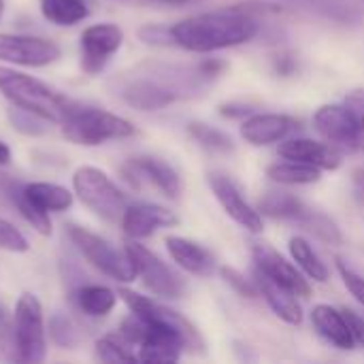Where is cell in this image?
Returning a JSON list of instances; mask_svg holds the SVG:
<instances>
[{"label":"cell","instance_id":"1","mask_svg":"<svg viewBox=\"0 0 364 364\" xmlns=\"http://www.w3.org/2000/svg\"><path fill=\"white\" fill-rule=\"evenodd\" d=\"M211 79L200 64H164L143 62L130 70H124L113 81V90L122 102L136 111H162L181 98L196 94L198 87Z\"/></svg>","mask_w":364,"mask_h":364},{"label":"cell","instance_id":"2","mask_svg":"<svg viewBox=\"0 0 364 364\" xmlns=\"http://www.w3.org/2000/svg\"><path fill=\"white\" fill-rule=\"evenodd\" d=\"M260 32L258 15L247 4L205 11L171 23L173 45L190 53H215L250 43Z\"/></svg>","mask_w":364,"mask_h":364},{"label":"cell","instance_id":"3","mask_svg":"<svg viewBox=\"0 0 364 364\" xmlns=\"http://www.w3.org/2000/svg\"><path fill=\"white\" fill-rule=\"evenodd\" d=\"M0 94L11 107L30 111L49 124H62L79 105L41 79L15 70L13 66H0Z\"/></svg>","mask_w":364,"mask_h":364},{"label":"cell","instance_id":"4","mask_svg":"<svg viewBox=\"0 0 364 364\" xmlns=\"http://www.w3.org/2000/svg\"><path fill=\"white\" fill-rule=\"evenodd\" d=\"M62 136L79 147H98L109 141L130 139L136 128L130 119L98 107L77 105L60 124Z\"/></svg>","mask_w":364,"mask_h":364},{"label":"cell","instance_id":"5","mask_svg":"<svg viewBox=\"0 0 364 364\" xmlns=\"http://www.w3.org/2000/svg\"><path fill=\"white\" fill-rule=\"evenodd\" d=\"M73 192L83 207L109 224H119L130 205L117 183L96 166H79L73 173Z\"/></svg>","mask_w":364,"mask_h":364},{"label":"cell","instance_id":"6","mask_svg":"<svg viewBox=\"0 0 364 364\" xmlns=\"http://www.w3.org/2000/svg\"><path fill=\"white\" fill-rule=\"evenodd\" d=\"M11 350L17 363L38 364L47 358L45 314L38 296L32 292H23L15 303Z\"/></svg>","mask_w":364,"mask_h":364},{"label":"cell","instance_id":"7","mask_svg":"<svg viewBox=\"0 0 364 364\" xmlns=\"http://www.w3.org/2000/svg\"><path fill=\"white\" fill-rule=\"evenodd\" d=\"M66 232H68V239L75 245V250L81 254V258L90 267H94L98 273H102L109 279L119 282V284H132L136 279V271H134V264H132L126 247L117 250L105 237L87 230L83 226H77V224H68Z\"/></svg>","mask_w":364,"mask_h":364},{"label":"cell","instance_id":"8","mask_svg":"<svg viewBox=\"0 0 364 364\" xmlns=\"http://www.w3.org/2000/svg\"><path fill=\"white\" fill-rule=\"evenodd\" d=\"M258 211L267 218L282 220V222H294L307 232H314L324 243H335L341 237L339 226L335 220H331L326 213L309 207L305 200H301L294 194L288 192H269L260 198Z\"/></svg>","mask_w":364,"mask_h":364},{"label":"cell","instance_id":"9","mask_svg":"<svg viewBox=\"0 0 364 364\" xmlns=\"http://www.w3.org/2000/svg\"><path fill=\"white\" fill-rule=\"evenodd\" d=\"M124 247L134 264L136 279L143 284V288L151 296L164 299V301H175L186 294V290H188L186 279L171 264H166L158 254H154L141 241H132V239H128Z\"/></svg>","mask_w":364,"mask_h":364},{"label":"cell","instance_id":"10","mask_svg":"<svg viewBox=\"0 0 364 364\" xmlns=\"http://www.w3.org/2000/svg\"><path fill=\"white\" fill-rule=\"evenodd\" d=\"M62 58V47L45 36L0 32V62L6 66L45 68Z\"/></svg>","mask_w":364,"mask_h":364},{"label":"cell","instance_id":"11","mask_svg":"<svg viewBox=\"0 0 364 364\" xmlns=\"http://www.w3.org/2000/svg\"><path fill=\"white\" fill-rule=\"evenodd\" d=\"M124 45V30L117 23L100 21L81 32V70L90 77L100 75Z\"/></svg>","mask_w":364,"mask_h":364},{"label":"cell","instance_id":"12","mask_svg":"<svg viewBox=\"0 0 364 364\" xmlns=\"http://www.w3.org/2000/svg\"><path fill=\"white\" fill-rule=\"evenodd\" d=\"M314 128L333 147L350 149V151L360 147L358 117L348 102L346 105L333 102V105L318 107L314 113Z\"/></svg>","mask_w":364,"mask_h":364},{"label":"cell","instance_id":"13","mask_svg":"<svg viewBox=\"0 0 364 364\" xmlns=\"http://www.w3.org/2000/svg\"><path fill=\"white\" fill-rule=\"evenodd\" d=\"M122 175L124 179L141 190L145 183L156 188L162 196L166 198H179L181 194V177L179 173L162 158L156 156H136L130 158L124 166H122Z\"/></svg>","mask_w":364,"mask_h":364},{"label":"cell","instance_id":"14","mask_svg":"<svg viewBox=\"0 0 364 364\" xmlns=\"http://www.w3.org/2000/svg\"><path fill=\"white\" fill-rule=\"evenodd\" d=\"M207 183L215 196V200L220 203V207L224 209V213L239 224L241 228H245L252 235H260L264 230V220L262 213L250 205V200L243 196L241 188L226 175L220 171H213L207 175Z\"/></svg>","mask_w":364,"mask_h":364},{"label":"cell","instance_id":"15","mask_svg":"<svg viewBox=\"0 0 364 364\" xmlns=\"http://www.w3.org/2000/svg\"><path fill=\"white\" fill-rule=\"evenodd\" d=\"M252 258H254V264L260 273H264L267 277H271L279 286L288 288L299 299H305L311 294V286L305 279L303 271L294 262L286 260L275 247H271L267 243H254L252 245Z\"/></svg>","mask_w":364,"mask_h":364},{"label":"cell","instance_id":"16","mask_svg":"<svg viewBox=\"0 0 364 364\" xmlns=\"http://www.w3.org/2000/svg\"><path fill=\"white\" fill-rule=\"evenodd\" d=\"M179 220L177 215L156 203H132L126 207L124 218L119 222L126 239L132 241H143L149 239L151 235H156L160 228H171L175 226Z\"/></svg>","mask_w":364,"mask_h":364},{"label":"cell","instance_id":"17","mask_svg":"<svg viewBox=\"0 0 364 364\" xmlns=\"http://www.w3.org/2000/svg\"><path fill=\"white\" fill-rule=\"evenodd\" d=\"M296 126V119L286 113H252L241 122L239 132L252 147H267L282 143Z\"/></svg>","mask_w":364,"mask_h":364},{"label":"cell","instance_id":"18","mask_svg":"<svg viewBox=\"0 0 364 364\" xmlns=\"http://www.w3.org/2000/svg\"><path fill=\"white\" fill-rule=\"evenodd\" d=\"M166 252L175 267L186 271L188 275L194 277H211L215 273V256L200 243L179 237V235H168L164 237Z\"/></svg>","mask_w":364,"mask_h":364},{"label":"cell","instance_id":"19","mask_svg":"<svg viewBox=\"0 0 364 364\" xmlns=\"http://www.w3.org/2000/svg\"><path fill=\"white\" fill-rule=\"evenodd\" d=\"M277 151L286 160L305 162L320 171H337L341 166V154L326 141L322 143L314 139H284Z\"/></svg>","mask_w":364,"mask_h":364},{"label":"cell","instance_id":"20","mask_svg":"<svg viewBox=\"0 0 364 364\" xmlns=\"http://www.w3.org/2000/svg\"><path fill=\"white\" fill-rule=\"evenodd\" d=\"M254 282H256L258 294L267 301L275 318H279L284 324H290V326H299L303 322V307L294 292L279 286L277 282H273L258 269L254 271Z\"/></svg>","mask_w":364,"mask_h":364},{"label":"cell","instance_id":"21","mask_svg":"<svg viewBox=\"0 0 364 364\" xmlns=\"http://www.w3.org/2000/svg\"><path fill=\"white\" fill-rule=\"evenodd\" d=\"M311 326L326 343H331L337 350H354L356 346L348 320L343 316V309H337L326 303L316 305L311 309Z\"/></svg>","mask_w":364,"mask_h":364},{"label":"cell","instance_id":"22","mask_svg":"<svg viewBox=\"0 0 364 364\" xmlns=\"http://www.w3.org/2000/svg\"><path fill=\"white\" fill-rule=\"evenodd\" d=\"M117 299L119 294L115 290H111L109 286H100V284H83L73 294L77 309L85 318H107L115 309Z\"/></svg>","mask_w":364,"mask_h":364},{"label":"cell","instance_id":"23","mask_svg":"<svg viewBox=\"0 0 364 364\" xmlns=\"http://www.w3.org/2000/svg\"><path fill=\"white\" fill-rule=\"evenodd\" d=\"M288 250H290L292 262L303 271L305 277H309L318 284L328 282L331 271H328L326 262L318 256V252L314 250V245L305 237H292L288 241Z\"/></svg>","mask_w":364,"mask_h":364},{"label":"cell","instance_id":"24","mask_svg":"<svg viewBox=\"0 0 364 364\" xmlns=\"http://www.w3.org/2000/svg\"><path fill=\"white\" fill-rule=\"evenodd\" d=\"M41 15L60 28H73L90 17L87 0H41Z\"/></svg>","mask_w":364,"mask_h":364},{"label":"cell","instance_id":"25","mask_svg":"<svg viewBox=\"0 0 364 364\" xmlns=\"http://www.w3.org/2000/svg\"><path fill=\"white\" fill-rule=\"evenodd\" d=\"M267 177L279 186H311L322 179V171L311 164L284 158V162H275L267 168Z\"/></svg>","mask_w":364,"mask_h":364},{"label":"cell","instance_id":"26","mask_svg":"<svg viewBox=\"0 0 364 364\" xmlns=\"http://www.w3.org/2000/svg\"><path fill=\"white\" fill-rule=\"evenodd\" d=\"M134 346L124 339V335L117 333H109L102 335L96 346H94V356L100 363H139V356L132 350Z\"/></svg>","mask_w":364,"mask_h":364},{"label":"cell","instance_id":"27","mask_svg":"<svg viewBox=\"0 0 364 364\" xmlns=\"http://www.w3.org/2000/svg\"><path fill=\"white\" fill-rule=\"evenodd\" d=\"M188 134L194 139L198 147H203L209 154H230L235 151V141L220 128H213L205 122H190Z\"/></svg>","mask_w":364,"mask_h":364},{"label":"cell","instance_id":"28","mask_svg":"<svg viewBox=\"0 0 364 364\" xmlns=\"http://www.w3.org/2000/svg\"><path fill=\"white\" fill-rule=\"evenodd\" d=\"M49 339L62 350H75L81 341V333L68 316L55 314L49 320Z\"/></svg>","mask_w":364,"mask_h":364},{"label":"cell","instance_id":"29","mask_svg":"<svg viewBox=\"0 0 364 364\" xmlns=\"http://www.w3.org/2000/svg\"><path fill=\"white\" fill-rule=\"evenodd\" d=\"M6 117H9L11 126L17 132L26 134V136H43V134L49 132V122L43 119V117H38V115H34V113H30V111L11 107L6 111Z\"/></svg>","mask_w":364,"mask_h":364},{"label":"cell","instance_id":"30","mask_svg":"<svg viewBox=\"0 0 364 364\" xmlns=\"http://www.w3.org/2000/svg\"><path fill=\"white\" fill-rule=\"evenodd\" d=\"M0 250L9 252V254H26V252H30V243H28L26 235L2 215H0Z\"/></svg>","mask_w":364,"mask_h":364},{"label":"cell","instance_id":"31","mask_svg":"<svg viewBox=\"0 0 364 364\" xmlns=\"http://www.w3.org/2000/svg\"><path fill=\"white\" fill-rule=\"evenodd\" d=\"M220 273H222L224 282H226L237 294H241V296H245V299H256V296H260V294H258V288H256V282H254V279H247V277H245L243 273H239L237 269H232V267H222Z\"/></svg>","mask_w":364,"mask_h":364},{"label":"cell","instance_id":"32","mask_svg":"<svg viewBox=\"0 0 364 364\" xmlns=\"http://www.w3.org/2000/svg\"><path fill=\"white\" fill-rule=\"evenodd\" d=\"M337 271H339V275H341V282H343V286L348 288V292L360 303L364 307V277L356 271V269H352L343 258H337Z\"/></svg>","mask_w":364,"mask_h":364},{"label":"cell","instance_id":"33","mask_svg":"<svg viewBox=\"0 0 364 364\" xmlns=\"http://www.w3.org/2000/svg\"><path fill=\"white\" fill-rule=\"evenodd\" d=\"M139 38L145 45H154V47H175L173 36H171V26L147 23L139 30Z\"/></svg>","mask_w":364,"mask_h":364},{"label":"cell","instance_id":"34","mask_svg":"<svg viewBox=\"0 0 364 364\" xmlns=\"http://www.w3.org/2000/svg\"><path fill=\"white\" fill-rule=\"evenodd\" d=\"M343 316L348 320V326L352 331V337H354L356 346H363L364 348V318L358 316L354 309H348V307L343 309Z\"/></svg>","mask_w":364,"mask_h":364},{"label":"cell","instance_id":"35","mask_svg":"<svg viewBox=\"0 0 364 364\" xmlns=\"http://www.w3.org/2000/svg\"><path fill=\"white\" fill-rule=\"evenodd\" d=\"M346 102L352 107V111L358 117V126H360V147L364 149V92H352Z\"/></svg>","mask_w":364,"mask_h":364},{"label":"cell","instance_id":"36","mask_svg":"<svg viewBox=\"0 0 364 364\" xmlns=\"http://www.w3.org/2000/svg\"><path fill=\"white\" fill-rule=\"evenodd\" d=\"M220 113L224 115V117H247V115H252L254 113V109H250L247 105H239V102H228V105H222L220 107Z\"/></svg>","mask_w":364,"mask_h":364},{"label":"cell","instance_id":"37","mask_svg":"<svg viewBox=\"0 0 364 364\" xmlns=\"http://www.w3.org/2000/svg\"><path fill=\"white\" fill-rule=\"evenodd\" d=\"M350 177H352V190H354V194L360 200H364V166H356Z\"/></svg>","mask_w":364,"mask_h":364},{"label":"cell","instance_id":"38","mask_svg":"<svg viewBox=\"0 0 364 364\" xmlns=\"http://www.w3.org/2000/svg\"><path fill=\"white\" fill-rule=\"evenodd\" d=\"M9 162H11V147L4 141H0V166H6Z\"/></svg>","mask_w":364,"mask_h":364},{"label":"cell","instance_id":"39","mask_svg":"<svg viewBox=\"0 0 364 364\" xmlns=\"http://www.w3.org/2000/svg\"><path fill=\"white\" fill-rule=\"evenodd\" d=\"M147 2H160V4H186L190 0H147Z\"/></svg>","mask_w":364,"mask_h":364},{"label":"cell","instance_id":"40","mask_svg":"<svg viewBox=\"0 0 364 364\" xmlns=\"http://www.w3.org/2000/svg\"><path fill=\"white\" fill-rule=\"evenodd\" d=\"M2 15H4V0H0V21H2Z\"/></svg>","mask_w":364,"mask_h":364},{"label":"cell","instance_id":"41","mask_svg":"<svg viewBox=\"0 0 364 364\" xmlns=\"http://www.w3.org/2000/svg\"><path fill=\"white\" fill-rule=\"evenodd\" d=\"M0 322H2V309H0Z\"/></svg>","mask_w":364,"mask_h":364}]
</instances>
